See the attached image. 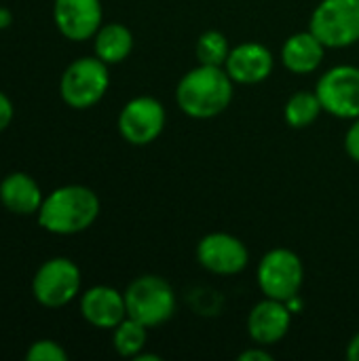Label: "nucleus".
<instances>
[{"label":"nucleus","mask_w":359,"mask_h":361,"mask_svg":"<svg viewBox=\"0 0 359 361\" xmlns=\"http://www.w3.org/2000/svg\"><path fill=\"white\" fill-rule=\"evenodd\" d=\"M199 264L214 275H239L248 262L250 252L241 239L229 233H209L197 243Z\"/></svg>","instance_id":"nucleus-10"},{"label":"nucleus","mask_w":359,"mask_h":361,"mask_svg":"<svg viewBox=\"0 0 359 361\" xmlns=\"http://www.w3.org/2000/svg\"><path fill=\"white\" fill-rule=\"evenodd\" d=\"M256 281L264 298L288 302L300 294L305 281L303 260L288 247H275L262 256L256 271Z\"/></svg>","instance_id":"nucleus-6"},{"label":"nucleus","mask_w":359,"mask_h":361,"mask_svg":"<svg viewBox=\"0 0 359 361\" xmlns=\"http://www.w3.org/2000/svg\"><path fill=\"white\" fill-rule=\"evenodd\" d=\"M99 216L97 195L80 184H68L49 192L36 214L38 224L53 235H78Z\"/></svg>","instance_id":"nucleus-2"},{"label":"nucleus","mask_w":359,"mask_h":361,"mask_svg":"<svg viewBox=\"0 0 359 361\" xmlns=\"http://www.w3.org/2000/svg\"><path fill=\"white\" fill-rule=\"evenodd\" d=\"M347 357L351 361H359V332L347 345Z\"/></svg>","instance_id":"nucleus-25"},{"label":"nucleus","mask_w":359,"mask_h":361,"mask_svg":"<svg viewBox=\"0 0 359 361\" xmlns=\"http://www.w3.org/2000/svg\"><path fill=\"white\" fill-rule=\"evenodd\" d=\"M233 99V78L222 66H205L188 70L178 87V108L190 118H214L222 114Z\"/></svg>","instance_id":"nucleus-1"},{"label":"nucleus","mask_w":359,"mask_h":361,"mask_svg":"<svg viewBox=\"0 0 359 361\" xmlns=\"http://www.w3.org/2000/svg\"><path fill=\"white\" fill-rule=\"evenodd\" d=\"M25 360L28 361H68V353L66 349L55 343V341H49V338H42V341H36L28 353H25Z\"/></svg>","instance_id":"nucleus-21"},{"label":"nucleus","mask_w":359,"mask_h":361,"mask_svg":"<svg viewBox=\"0 0 359 361\" xmlns=\"http://www.w3.org/2000/svg\"><path fill=\"white\" fill-rule=\"evenodd\" d=\"M165 127V108L150 95L129 99L118 114V133L131 146L152 144Z\"/></svg>","instance_id":"nucleus-9"},{"label":"nucleus","mask_w":359,"mask_h":361,"mask_svg":"<svg viewBox=\"0 0 359 361\" xmlns=\"http://www.w3.org/2000/svg\"><path fill=\"white\" fill-rule=\"evenodd\" d=\"M108 87H110L108 63L102 61L97 55L78 57L66 68L59 80L61 99L74 110L93 108L106 95Z\"/></svg>","instance_id":"nucleus-4"},{"label":"nucleus","mask_w":359,"mask_h":361,"mask_svg":"<svg viewBox=\"0 0 359 361\" xmlns=\"http://www.w3.org/2000/svg\"><path fill=\"white\" fill-rule=\"evenodd\" d=\"M13 114H15V108H13V102L6 93L0 91V131H4L11 121H13Z\"/></svg>","instance_id":"nucleus-23"},{"label":"nucleus","mask_w":359,"mask_h":361,"mask_svg":"<svg viewBox=\"0 0 359 361\" xmlns=\"http://www.w3.org/2000/svg\"><path fill=\"white\" fill-rule=\"evenodd\" d=\"M292 326V311L275 298L260 300L248 315V334L256 345L271 347L286 338Z\"/></svg>","instance_id":"nucleus-13"},{"label":"nucleus","mask_w":359,"mask_h":361,"mask_svg":"<svg viewBox=\"0 0 359 361\" xmlns=\"http://www.w3.org/2000/svg\"><path fill=\"white\" fill-rule=\"evenodd\" d=\"M127 317L146 328H159L176 313V294L167 279L159 275H142L127 286Z\"/></svg>","instance_id":"nucleus-3"},{"label":"nucleus","mask_w":359,"mask_h":361,"mask_svg":"<svg viewBox=\"0 0 359 361\" xmlns=\"http://www.w3.org/2000/svg\"><path fill=\"white\" fill-rule=\"evenodd\" d=\"M315 93L324 106V112L353 121L359 116V68L358 66H334L322 74Z\"/></svg>","instance_id":"nucleus-8"},{"label":"nucleus","mask_w":359,"mask_h":361,"mask_svg":"<svg viewBox=\"0 0 359 361\" xmlns=\"http://www.w3.org/2000/svg\"><path fill=\"white\" fill-rule=\"evenodd\" d=\"M345 150L349 154V159H353L355 163H359V116L353 118L351 127L347 129L345 135Z\"/></svg>","instance_id":"nucleus-22"},{"label":"nucleus","mask_w":359,"mask_h":361,"mask_svg":"<svg viewBox=\"0 0 359 361\" xmlns=\"http://www.w3.org/2000/svg\"><path fill=\"white\" fill-rule=\"evenodd\" d=\"M275 57L269 47L260 42H241L235 49H231L224 70L233 78V82L239 85H258L267 80L273 74Z\"/></svg>","instance_id":"nucleus-12"},{"label":"nucleus","mask_w":359,"mask_h":361,"mask_svg":"<svg viewBox=\"0 0 359 361\" xmlns=\"http://www.w3.org/2000/svg\"><path fill=\"white\" fill-rule=\"evenodd\" d=\"M239 360L241 361H273V355L262 347V345H258V347H252V349H248V351H243V353H239Z\"/></svg>","instance_id":"nucleus-24"},{"label":"nucleus","mask_w":359,"mask_h":361,"mask_svg":"<svg viewBox=\"0 0 359 361\" xmlns=\"http://www.w3.org/2000/svg\"><path fill=\"white\" fill-rule=\"evenodd\" d=\"M231 53L229 40L218 30H207L197 40V59L205 66H222L226 63V57Z\"/></svg>","instance_id":"nucleus-20"},{"label":"nucleus","mask_w":359,"mask_h":361,"mask_svg":"<svg viewBox=\"0 0 359 361\" xmlns=\"http://www.w3.org/2000/svg\"><path fill=\"white\" fill-rule=\"evenodd\" d=\"M324 55L326 47L311 30L292 34L281 47V63L286 66V70L298 76L315 72L322 66Z\"/></svg>","instance_id":"nucleus-16"},{"label":"nucleus","mask_w":359,"mask_h":361,"mask_svg":"<svg viewBox=\"0 0 359 361\" xmlns=\"http://www.w3.org/2000/svg\"><path fill=\"white\" fill-rule=\"evenodd\" d=\"M93 49L95 55L110 63H121L129 57V53L133 51V34L127 25L112 21V23H102V27L97 30V34L93 36Z\"/></svg>","instance_id":"nucleus-17"},{"label":"nucleus","mask_w":359,"mask_h":361,"mask_svg":"<svg viewBox=\"0 0 359 361\" xmlns=\"http://www.w3.org/2000/svg\"><path fill=\"white\" fill-rule=\"evenodd\" d=\"M309 30L326 49H347L359 42V0H322Z\"/></svg>","instance_id":"nucleus-5"},{"label":"nucleus","mask_w":359,"mask_h":361,"mask_svg":"<svg viewBox=\"0 0 359 361\" xmlns=\"http://www.w3.org/2000/svg\"><path fill=\"white\" fill-rule=\"evenodd\" d=\"M11 23H13V15H11V11H8L6 6H0V30L8 27Z\"/></svg>","instance_id":"nucleus-26"},{"label":"nucleus","mask_w":359,"mask_h":361,"mask_svg":"<svg viewBox=\"0 0 359 361\" xmlns=\"http://www.w3.org/2000/svg\"><path fill=\"white\" fill-rule=\"evenodd\" d=\"M80 269L70 258H51L36 271L32 294L38 305L59 309L72 302L80 292Z\"/></svg>","instance_id":"nucleus-7"},{"label":"nucleus","mask_w":359,"mask_h":361,"mask_svg":"<svg viewBox=\"0 0 359 361\" xmlns=\"http://www.w3.org/2000/svg\"><path fill=\"white\" fill-rule=\"evenodd\" d=\"M133 360L135 361H161V357H159V355H152V353H138Z\"/></svg>","instance_id":"nucleus-27"},{"label":"nucleus","mask_w":359,"mask_h":361,"mask_svg":"<svg viewBox=\"0 0 359 361\" xmlns=\"http://www.w3.org/2000/svg\"><path fill=\"white\" fill-rule=\"evenodd\" d=\"M146 326H142L140 322L131 319V317H125L114 330H112V345H114V351L121 355V357H135L138 353L144 351L146 347Z\"/></svg>","instance_id":"nucleus-19"},{"label":"nucleus","mask_w":359,"mask_h":361,"mask_svg":"<svg viewBox=\"0 0 359 361\" xmlns=\"http://www.w3.org/2000/svg\"><path fill=\"white\" fill-rule=\"evenodd\" d=\"M44 197L36 180L23 171H13L0 182V203L4 209L17 216L38 214Z\"/></svg>","instance_id":"nucleus-15"},{"label":"nucleus","mask_w":359,"mask_h":361,"mask_svg":"<svg viewBox=\"0 0 359 361\" xmlns=\"http://www.w3.org/2000/svg\"><path fill=\"white\" fill-rule=\"evenodd\" d=\"M322 112H324V106L315 91H298L286 102L284 118L292 129H305L313 125Z\"/></svg>","instance_id":"nucleus-18"},{"label":"nucleus","mask_w":359,"mask_h":361,"mask_svg":"<svg viewBox=\"0 0 359 361\" xmlns=\"http://www.w3.org/2000/svg\"><path fill=\"white\" fill-rule=\"evenodd\" d=\"M80 315L93 328L114 330L127 317L125 294H121L110 286L89 288L80 296Z\"/></svg>","instance_id":"nucleus-14"},{"label":"nucleus","mask_w":359,"mask_h":361,"mask_svg":"<svg viewBox=\"0 0 359 361\" xmlns=\"http://www.w3.org/2000/svg\"><path fill=\"white\" fill-rule=\"evenodd\" d=\"M102 0H55L53 21L61 36L74 42L89 40L102 27Z\"/></svg>","instance_id":"nucleus-11"}]
</instances>
